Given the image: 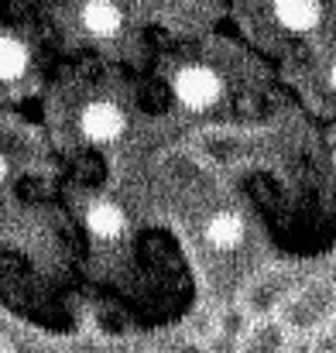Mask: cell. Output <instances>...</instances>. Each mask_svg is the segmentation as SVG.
<instances>
[{
    "instance_id": "18",
    "label": "cell",
    "mask_w": 336,
    "mask_h": 353,
    "mask_svg": "<svg viewBox=\"0 0 336 353\" xmlns=\"http://www.w3.org/2000/svg\"><path fill=\"white\" fill-rule=\"evenodd\" d=\"M0 353H7V347H3V343H0Z\"/></svg>"
},
{
    "instance_id": "4",
    "label": "cell",
    "mask_w": 336,
    "mask_h": 353,
    "mask_svg": "<svg viewBox=\"0 0 336 353\" xmlns=\"http://www.w3.org/2000/svg\"><path fill=\"white\" fill-rule=\"evenodd\" d=\"M288 340H292V330L278 312L275 316H254L237 353H288Z\"/></svg>"
},
{
    "instance_id": "3",
    "label": "cell",
    "mask_w": 336,
    "mask_h": 353,
    "mask_svg": "<svg viewBox=\"0 0 336 353\" xmlns=\"http://www.w3.org/2000/svg\"><path fill=\"white\" fill-rule=\"evenodd\" d=\"M288 295H292V278H288V271L271 268V271H264L261 278H254V281L247 285L240 305H244L250 316H275V312L285 305Z\"/></svg>"
},
{
    "instance_id": "19",
    "label": "cell",
    "mask_w": 336,
    "mask_h": 353,
    "mask_svg": "<svg viewBox=\"0 0 336 353\" xmlns=\"http://www.w3.org/2000/svg\"><path fill=\"white\" fill-rule=\"evenodd\" d=\"M333 168H336V151H333Z\"/></svg>"
},
{
    "instance_id": "6",
    "label": "cell",
    "mask_w": 336,
    "mask_h": 353,
    "mask_svg": "<svg viewBox=\"0 0 336 353\" xmlns=\"http://www.w3.org/2000/svg\"><path fill=\"white\" fill-rule=\"evenodd\" d=\"M271 10H275V17H278L281 28L299 31V34L316 31L319 28V17H323V3L319 0H275Z\"/></svg>"
},
{
    "instance_id": "13",
    "label": "cell",
    "mask_w": 336,
    "mask_h": 353,
    "mask_svg": "<svg viewBox=\"0 0 336 353\" xmlns=\"http://www.w3.org/2000/svg\"><path fill=\"white\" fill-rule=\"evenodd\" d=\"M7 353H66V350L59 343H48V340H38V336H17Z\"/></svg>"
},
{
    "instance_id": "16",
    "label": "cell",
    "mask_w": 336,
    "mask_h": 353,
    "mask_svg": "<svg viewBox=\"0 0 336 353\" xmlns=\"http://www.w3.org/2000/svg\"><path fill=\"white\" fill-rule=\"evenodd\" d=\"M3 179H7V158L0 154V185H3Z\"/></svg>"
},
{
    "instance_id": "1",
    "label": "cell",
    "mask_w": 336,
    "mask_h": 353,
    "mask_svg": "<svg viewBox=\"0 0 336 353\" xmlns=\"http://www.w3.org/2000/svg\"><path fill=\"white\" fill-rule=\"evenodd\" d=\"M333 312H336V292L333 281H326V278H316V281L302 285L278 309V316L288 323L292 333H316Z\"/></svg>"
},
{
    "instance_id": "2",
    "label": "cell",
    "mask_w": 336,
    "mask_h": 353,
    "mask_svg": "<svg viewBox=\"0 0 336 353\" xmlns=\"http://www.w3.org/2000/svg\"><path fill=\"white\" fill-rule=\"evenodd\" d=\"M224 97V79L210 65H182L175 72V100L186 110H213Z\"/></svg>"
},
{
    "instance_id": "12",
    "label": "cell",
    "mask_w": 336,
    "mask_h": 353,
    "mask_svg": "<svg viewBox=\"0 0 336 353\" xmlns=\"http://www.w3.org/2000/svg\"><path fill=\"white\" fill-rule=\"evenodd\" d=\"M217 316H220V312H210V309L196 312V316H192V323L186 326V333H189L192 340H203V343H210V336L217 333Z\"/></svg>"
},
{
    "instance_id": "9",
    "label": "cell",
    "mask_w": 336,
    "mask_h": 353,
    "mask_svg": "<svg viewBox=\"0 0 336 353\" xmlns=\"http://www.w3.org/2000/svg\"><path fill=\"white\" fill-rule=\"evenodd\" d=\"M196 148H199L203 158H210V161H217V165H233V161L240 158L244 141H240L237 134H230V130H206V134L196 141Z\"/></svg>"
},
{
    "instance_id": "14",
    "label": "cell",
    "mask_w": 336,
    "mask_h": 353,
    "mask_svg": "<svg viewBox=\"0 0 336 353\" xmlns=\"http://www.w3.org/2000/svg\"><path fill=\"white\" fill-rule=\"evenodd\" d=\"M66 353H120V350L103 336H79L72 347H66Z\"/></svg>"
},
{
    "instance_id": "15",
    "label": "cell",
    "mask_w": 336,
    "mask_h": 353,
    "mask_svg": "<svg viewBox=\"0 0 336 353\" xmlns=\"http://www.w3.org/2000/svg\"><path fill=\"white\" fill-rule=\"evenodd\" d=\"M316 353H336V312L316 330V340H313Z\"/></svg>"
},
{
    "instance_id": "5",
    "label": "cell",
    "mask_w": 336,
    "mask_h": 353,
    "mask_svg": "<svg viewBox=\"0 0 336 353\" xmlns=\"http://www.w3.org/2000/svg\"><path fill=\"white\" fill-rule=\"evenodd\" d=\"M123 127H127V117L110 100H97V103H90L79 114V130L93 144H113V141H120L123 137Z\"/></svg>"
},
{
    "instance_id": "8",
    "label": "cell",
    "mask_w": 336,
    "mask_h": 353,
    "mask_svg": "<svg viewBox=\"0 0 336 353\" xmlns=\"http://www.w3.org/2000/svg\"><path fill=\"white\" fill-rule=\"evenodd\" d=\"M86 227H90V234L100 236V240H113V236L123 234L127 216H123V210H120L117 203H110V199H97V203L86 206Z\"/></svg>"
},
{
    "instance_id": "10",
    "label": "cell",
    "mask_w": 336,
    "mask_h": 353,
    "mask_svg": "<svg viewBox=\"0 0 336 353\" xmlns=\"http://www.w3.org/2000/svg\"><path fill=\"white\" fill-rule=\"evenodd\" d=\"M244 240V220L237 213H217L210 223H206V243L213 250H237Z\"/></svg>"
},
{
    "instance_id": "7",
    "label": "cell",
    "mask_w": 336,
    "mask_h": 353,
    "mask_svg": "<svg viewBox=\"0 0 336 353\" xmlns=\"http://www.w3.org/2000/svg\"><path fill=\"white\" fill-rule=\"evenodd\" d=\"M83 28L93 38H113L123 28V14L113 0H86L83 7Z\"/></svg>"
},
{
    "instance_id": "17",
    "label": "cell",
    "mask_w": 336,
    "mask_h": 353,
    "mask_svg": "<svg viewBox=\"0 0 336 353\" xmlns=\"http://www.w3.org/2000/svg\"><path fill=\"white\" fill-rule=\"evenodd\" d=\"M330 86H333V93H336V65L330 69Z\"/></svg>"
},
{
    "instance_id": "11",
    "label": "cell",
    "mask_w": 336,
    "mask_h": 353,
    "mask_svg": "<svg viewBox=\"0 0 336 353\" xmlns=\"http://www.w3.org/2000/svg\"><path fill=\"white\" fill-rule=\"evenodd\" d=\"M31 65V52L21 38L0 34V83H14L28 72Z\"/></svg>"
}]
</instances>
